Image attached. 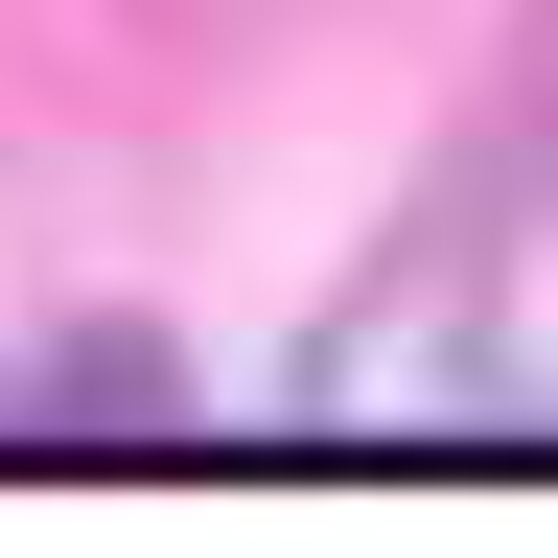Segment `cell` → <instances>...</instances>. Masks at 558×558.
I'll list each match as a JSON object with an SVG mask.
<instances>
[{
  "label": "cell",
  "mask_w": 558,
  "mask_h": 558,
  "mask_svg": "<svg viewBox=\"0 0 558 558\" xmlns=\"http://www.w3.org/2000/svg\"><path fill=\"white\" fill-rule=\"evenodd\" d=\"M535 140H558V0H535Z\"/></svg>",
  "instance_id": "1"
}]
</instances>
